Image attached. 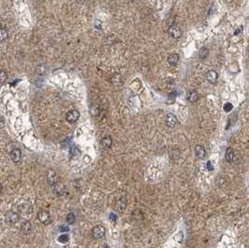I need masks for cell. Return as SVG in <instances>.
I'll list each match as a JSON object with an SVG mask.
<instances>
[{
	"label": "cell",
	"instance_id": "cell-1",
	"mask_svg": "<svg viewBox=\"0 0 249 248\" xmlns=\"http://www.w3.org/2000/svg\"><path fill=\"white\" fill-rule=\"evenodd\" d=\"M105 233V229L103 226H101V225H97V226H95L92 231V235L96 240L104 237Z\"/></svg>",
	"mask_w": 249,
	"mask_h": 248
},
{
	"label": "cell",
	"instance_id": "cell-2",
	"mask_svg": "<svg viewBox=\"0 0 249 248\" xmlns=\"http://www.w3.org/2000/svg\"><path fill=\"white\" fill-rule=\"evenodd\" d=\"M168 33L174 38H179L181 36H182V30H181V28L177 25H171L168 29Z\"/></svg>",
	"mask_w": 249,
	"mask_h": 248
},
{
	"label": "cell",
	"instance_id": "cell-3",
	"mask_svg": "<svg viewBox=\"0 0 249 248\" xmlns=\"http://www.w3.org/2000/svg\"><path fill=\"white\" fill-rule=\"evenodd\" d=\"M79 119V112L78 110H70L69 112H67V114H66V120L68 121V122L74 123Z\"/></svg>",
	"mask_w": 249,
	"mask_h": 248
},
{
	"label": "cell",
	"instance_id": "cell-4",
	"mask_svg": "<svg viewBox=\"0 0 249 248\" xmlns=\"http://www.w3.org/2000/svg\"><path fill=\"white\" fill-rule=\"evenodd\" d=\"M37 216H38V219L40 220V222L44 225H48L51 222V216L47 211L42 210L38 213Z\"/></svg>",
	"mask_w": 249,
	"mask_h": 248
},
{
	"label": "cell",
	"instance_id": "cell-5",
	"mask_svg": "<svg viewBox=\"0 0 249 248\" xmlns=\"http://www.w3.org/2000/svg\"><path fill=\"white\" fill-rule=\"evenodd\" d=\"M19 220V215L16 212L9 211L6 214V221L10 224H15Z\"/></svg>",
	"mask_w": 249,
	"mask_h": 248
},
{
	"label": "cell",
	"instance_id": "cell-6",
	"mask_svg": "<svg viewBox=\"0 0 249 248\" xmlns=\"http://www.w3.org/2000/svg\"><path fill=\"white\" fill-rule=\"evenodd\" d=\"M165 122H166V125L170 128H174L176 123H177V119H176V116L174 115L173 113H168L167 116H166V119H165Z\"/></svg>",
	"mask_w": 249,
	"mask_h": 248
},
{
	"label": "cell",
	"instance_id": "cell-7",
	"mask_svg": "<svg viewBox=\"0 0 249 248\" xmlns=\"http://www.w3.org/2000/svg\"><path fill=\"white\" fill-rule=\"evenodd\" d=\"M10 158L13 162L17 163L21 161V151L19 148H14L11 152H10Z\"/></svg>",
	"mask_w": 249,
	"mask_h": 248
},
{
	"label": "cell",
	"instance_id": "cell-8",
	"mask_svg": "<svg viewBox=\"0 0 249 248\" xmlns=\"http://www.w3.org/2000/svg\"><path fill=\"white\" fill-rule=\"evenodd\" d=\"M206 78L207 80L212 83V84H215L216 81H217V78H218V74L216 70H209L207 73H206Z\"/></svg>",
	"mask_w": 249,
	"mask_h": 248
},
{
	"label": "cell",
	"instance_id": "cell-9",
	"mask_svg": "<svg viewBox=\"0 0 249 248\" xmlns=\"http://www.w3.org/2000/svg\"><path fill=\"white\" fill-rule=\"evenodd\" d=\"M21 232L24 233L25 235H28L32 232V224L29 221H25L22 223L21 227Z\"/></svg>",
	"mask_w": 249,
	"mask_h": 248
},
{
	"label": "cell",
	"instance_id": "cell-10",
	"mask_svg": "<svg viewBox=\"0 0 249 248\" xmlns=\"http://www.w3.org/2000/svg\"><path fill=\"white\" fill-rule=\"evenodd\" d=\"M205 154H206V152H205V147H203L202 146H201V145L196 146V147H195V155H196V157H198L199 159H203V158L205 157Z\"/></svg>",
	"mask_w": 249,
	"mask_h": 248
},
{
	"label": "cell",
	"instance_id": "cell-11",
	"mask_svg": "<svg viewBox=\"0 0 249 248\" xmlns=\"http://www.w3.org/2000/svg\"><path fill=\"white\" fill-rule=\"evenodd\" d=\"M225 156H226V161L229 162H232L235 160V152L232 147H229L227 150H226Z\"/></svg>",
	"mask_w": 249,
	"mask_h": 248
},
{
	"label": "cell",
	"instance_id": "cell-12",
	"mask_svg": "<svg viewBox=\"0 0 249 248\" xmlns=\"http://www.w3.org/2000/svg\"><path fill=\"white\" fill-rule=\"evenodd\" d=\"M54 187V189H53V190H54V193L57 195V196H62V195H63L64 194V192H65V187L62 184V183H57L55 186H53Z\"/></svg>",
	"mask_w": 249,
	"mask_h": 248
},
{
	"label": "cell",
	"instance_id": "cell-13",
	"mask_svg": "<svg viewBox=\"0 0 249 248\" xmlns=\"http://www.w3.org/2000/svg\"><path fill=\"white\" fill-rule=\"evenodd\" d=\"M48 181L51 186H55L57 184V175L53 171H49L48 173Z\"/></svg>",
	"mask_w": 249,
	"mask_h": 248
},
{
	"label": "cell",
	"instance_id": "cell-14",
	"mask_svg": "<svg viewBox=\"0 0 249 248\" xmlns=\"http://www.w3.org/2000/svg\"><path fill=\"white\" fill-rule=\"evenodd\" d=\"M126 207V199L124 197L121 198L117 202H116V208L118 211H123Z\"/></svg>",
	"mask_w": 249,
	"mask_h": 248
},
{
	"label": "cell",
	"instance_id": "cell-15",
	"mask_svg": "<svg viewBox=\"0 0 249 248\" xmlns=\"http://www.w3.org/2000/svg\"><path fill=\"white\" fill-rule=\"evenodd\" d=\"M187 99L190 103H195L198 100V93L196 91H190L187 93Z\"/></svg>",
	"mask_w": 249,
	"mask_h": 248
},
{
	"label": "cell",
	"instance_id": "cell-16",
	"mask_svg": "<svg viewBox=\"0 0 249 248\" xmlns=\"http://www.w3.org/2000/svg\"><path fill=\"white\" fill-rule=\"evenodd\" d=\"M167 61H168V63H169L171 65H174V64H176V63H178V61H179V55H178L177 53H172V54H170V55L168 56Z\"/></svg>",
	"mask_w": 249,
	"mask_h": 248
},
{
	"label": "cell",
	"instance_id": "cell-17",
	"mask_svg": "<svg viewBox=\"0 0 249 248\" xmlns=\"http://www.w3.org/2000/svg\"><path fill=\"white\" fill-rule=\"evenodd\" d=\"M101 144H102V146H103L104 147L109 148V147L112 146V139H111V137H110V136H105V137H104V138L102 139V141H101Z\"/></svg>",
	"mask_w": 249,
	"mask_h": 248
},
{
	"label": "cell",
	"instance_id": "cell-18",
	"mask_svg": "<svg viewBox=\"0 0 249 248\" xmlns=\"http://www.w3.org/2000/svg\"><path fill=\"white\" fill-rule=\"evenodd\" d=\"M99 111H100V109L97 105H92L90 106V114L93 117H96L99 114Z\"/></svg>",
	"mask_w": 249,
	"mask_h": 248
},
{
	"label": "cell",
	"instance_id": "cell-19",
	"mask_svg": "<svg viewBox=\"0 0 249 248\" xmlns=\"http://www.w3.org/2000/svg\"><path fill=\"white\" fill-rule=\"evenodd\" d=\"M208 55H209V50L207 48L203 47V48H201L200 50V52H199V57L201 59H205V58H207Z\"/></svg>",
	"mask_w": 249,
	"mask_h": 248
},
{
	"label": "cell",
	"instance_id": "cell-20",
	"mask_svg": "<svg viewBox=\"0 0 249 248\" xmlns=\"http://www.w3.org/2000/svg\"><path fill=\"white\" fill-rule=\"evenodd\" d=\"M8 37H9L8 31L5 28L0 27V41H5L6 39H8Z\"/></svg>",
	"mask_w": 249,
	"mask_h": 248
},
{
	"label": "cell",
	"instance_id": "cell-21",
	"mask_svg": "<svg viewBox=\"0 0 249 248\" xmlns=\"http://www.w3.org/2000/svg\"><path fill=\"white\" fill-rule=\"evenodd\" d=\"M75 221H76V216H75V215L73 213H70V214L67 215V216H66V222L68 223L69 225H73L75 223Z\"/></svg>",
	"mask_w": 249,
	"mask_h": 248
},
{
	"label": "cell",
	"instance_id": "cell-22",
	"mask_svg": "<svg viewBox=\"0 0 249 248\" xmlns=\"http://www.w3.org/2000/svg\"><path fill=\"white\" fill-rule=\"evenodd\" d=\"M8 78V74L5 70H1L0 69V83H4L6 82Z\"/></svg>",
	"mask_w": 249,
	"mask_h": 248
},
{
	"label": "cell",
	"instance_id": "cell-23",
	"mask_svg": "<svg viewBox=\"0 0 249 248\" xmlns=\"http://www.w3.org/2000/svg\"><path fill=\"white\" fill-rule=\"evenodd\" d=\"M58 241L60 242H66L67 241H68V236H67L66 234H63L58 238Z\"/></svg>",
	"mask_w": 249,
	"mask_h": 248
},
{
	"label": "cell",
	"instance_id": "cell-24",
	"mask_svg": "<svg viewBox=\"0 0 249 248\" xmlns=\"http://www.w3.org/2000/svg\"><path fill=\"white\" fill-rule=\"evenodd\" d=\"M232 108H233V105H232L231 103H226V104H225V105H224V110H225L226 112H229V111H231Z\"/></svg>",
	"mask_w": 249,
	"mask_h": 248
},
{
	"label": "cell",
	"instance_id": "cell-25",
	"mask_svg": "<svg viewBox=\"0 0 249 248\" xmlns=\"http://www.w3.org/2000/svg\"><path fill=\"white\" fill-rule=\"evenodd\" d=\"M60 230H61V231H68L69 228L68 227H61Z\"/></svg>",
	"mask_w": 249,
	"mask_h": 248
},
{
	"label": "cell",
	"instance_id": "cell-26",
	"mask_svg": "<svg viewBox=\"0 0 249 248\" xmlns=\"http://www.w3.org/2000/svg\"><path fill=\"white\" fill-rule=\"evenodd\" d=\"M110 219H111V220H116V216H115V215H113V214H111V215H110Z\"/></svg>",
	"mask_w": 249,
	"mask_h": 248
},
{
	"label": "cell",
	"instance_id": "cell-27",
	"mask_svg": "<svg viewBox=\"0 0 249 248\" xmlns=\"http://www.w3.org/2000/svg\"><path fill=\"white\" fill-rule=\"evenodd\" d=\"M1 191H2V186H1V184H0V193H1Z\"/></svg>",
	"mask_w": 249,
	"mask_h": 248
},
{
	"label": "cell",
	"instance_id": "cell-28",
	"mask_svg": "<svg viewBox=\"0 0 249 248\" xmlns=\"http://www.w3.org/2000/svg\"><path fill=\"white\" fill-rule=\"evenodd\" d=\"M105 248H109V246H105Z\"/></svg>",
	"mask_w": 249,
	"mask_h": 248
},
{
	"label": "cell",
	"instance_id": "cell-29",
	"mask_svg": "<svg viewBox=\"0 0 249 248\" xmlns=\"http://www.w3.org/2000/svg\"><path fill=\"white\" fill-rule=\"evenodd\" d=\"M245 248H249V245H247V246H246Z\"/></svg>",
	"mask_w": 249,
	"mask_h": 248
}]
</instances>
